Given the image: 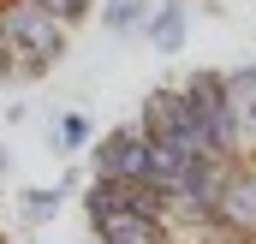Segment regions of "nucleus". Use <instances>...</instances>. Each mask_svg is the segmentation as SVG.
<instances>
[{"mask_svg": "<svg viewBox=\"0 0 256 244\" xmlns=\"http://www.w3.org/2000/svg\"><path fill=\"white\" fill-rule=\"evenodd\" d=\"M0 42H6V78H42L66 60V24L48 18L36 0H0Z\"/></svg>", "mask_w": 256, "mask_h": 244, "instance_id": "f257e3e1", "label": "nucleus"}, {"mask_svg": "<svg viewBox=\"0 0 256 244\" xmlns=\"http://www.w3.org/2000/svg\"><path fill=\"white\" fill-rule=\"evenodd\" d=\"M185 30H191V0H167V6H155L149 24H143V36H149L155 54H179V48H185Z\"/></svg>", "mask_w": 256, "mask_h": 244, "instance_id": "39448f33", "label": "nucleus"}, {"mask_svg": "<svg viewBox=\"0 0 256 244\" xmlns=\"http://www.w3.org/2000/svg\"><path fill=\"white\" fill-rule=\"evenodd\" d=\"M0 244H6V238H0Z\"/></svg>", "mask_w": 256, "mask_h": 244, "instance_id": "ddd939ff", "label": "nucleus"}, {"mask_svg": "<svg viewBox=\"0 0 256 244\" xmlns=\"http://www.w3.org/2000/svg\"><path fill=\"white\" fill-rule=\"evenodd\" d=\"M90 143H96V120H90L84 108H72V114L54 120V137H48V149H54V155H84Z\"/></svg>", "mask_w": 256, "mask_h": 244, "instance_id": "0eeeda50", "label": "nucleus"}, {"mask_svg": "<svg viewBox=\"0 0 256 244\" xmlns=\"http://www.w3.org/2000/svg\"><path fill=\"white\" fill-rule=\"evenodd\" d=\"M60 202H66V196L54 190V184H24V190L12 196V208H18V220H24V226H54Z\"/></svg>", "mask_w": 256, "mask_h": 244, "instance_id": "423d86ee", "label": "nucleus"}, {"mask_svg": "<svg viewBox=\"0 0 256 244\" xmlns=\"http://www.w3.org/2000/svg\"><path fill=\"white\" fill-rule=\"evenodd\" d=\"M96 244H173V232L161 226V220H149V214H137V208H120V214H108L102 226H90Z\"/></svg>", "mask_w": 256, "mask_h": 244, "instance_id": "20e7f679", "label": "nucleus"}, {"mask_svg": "<svg viewBox=\"0 0 256 244\" xmlns=\"http://www.w3.org/2000/svg\"><path fill=\"white\" fill-rule=\"evenodd\" d=\"M90 161H96V179H143V167H149V137H143V125H114V131H96V143H90Z\"/></svg>", "mask_w": 256, "mask_h": 244, "instance_id": "f03ea898", "label": "nucleus"}, {"mask_svg": "<svg viewBox=\"0 0 256 244\" xmlns=\"http://www.w3.org/2000/svg\"><path fill=\"white\" fill-rule=\"evenodd\" d=\"M120 208H126V190H120L114 179H90L84 184V214H90V226H102V220L120 214Z\"/></svg>", "mask_w": 256, "mask_h": 244, "instance_id": "1a4fd4ad", "label": "nucleus"}, {"mask_svg": "<svg viewBox=\"0 0 256 244\" xmlns=\"http://www.w3.org/2000/svg\"><path fill=\"white\" fill-rule=\"evenodd\" d=\"M6 167H12V155H6V143H0V173H6Z\"/></svg>", "mask_w": 256, "mask_h": 244, "instance_id": "f8f14e48", "label": "nucleus"}, {"mask_svg": "<svg viewBox=\"0 0 256 244\" xmlns=\"http://www.w3.org/2000/svg\"><path fill=\"white\" fill-rule=\"evenodd\" d=\"M220 232L232 238H256V173H232L226 196H220Z\"/></svg>", "mask_w": 256, "mask_h": 244, "instance_id": "7ed1b4c3", "label": "nucleus"}, {"mask_svg": "<svg viewBox=\"0 0 256 244\" xmlns=\"http://www.w3.org/2000/svg\"><path fill=\"white\" fill-rule=\"evenodd\" d=\"M54 190H60V196H78V190H84V179H78V167H66V173H60V184H54Z\"/></svg>", "mask_w": 256, "mask_h": 244, "instance_id": "9b49d317", "label": "nucleus"}, {"mask_svg": "<svg viewBox=\"0 0 256 244\" xmlns=\"http://www.w3.org/2000/svg\"><path fill=\"white\" fill-rule=\"evenodd\" d=\"M36 6H42V12H48V18H60L66 30H72V24H84V18H90V0H36Z\"/></svg>", "mask_w": 256, "mask_h": 244, "instance_id": "9d476101", "label": "nucleus"}, {"mask_svg": "<svg viewBox=\"0 0 256 244\" xmlns=\"http://www.w3.org/2000/svg\"><path fill=\"white\" fill-rule=\"evenodd\" d=\"M149 0H102V30L108 36H131V30H143L149 24Z\"/></svg>", "mask_w": 256, "mask_h": 244, "instance_id": "6e6552de", "label": "nucleus"}]
</instances>
